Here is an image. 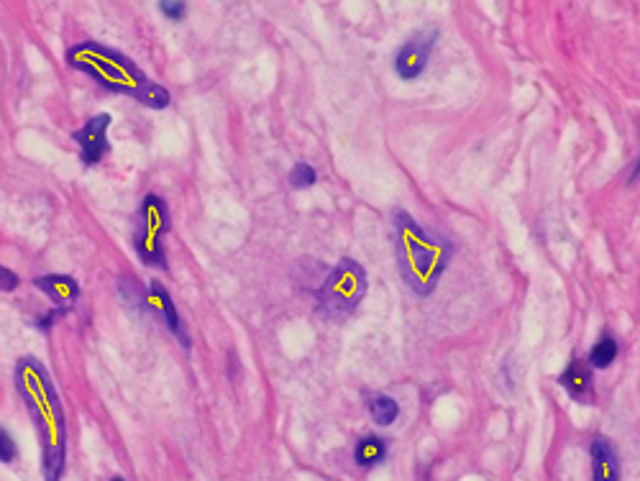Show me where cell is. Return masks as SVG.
I'll return each mask as SVG.
<instances>
[{"mask_svg": "<svg viewBox=\"0 0 640 481\" xmlns=\"http://www.w3.org/2000/svg\"><path fill=\"white\" fill-rule=\"evenodd\" d=\"M395 233L397 264H400L402 279L415 295L428 297L441 282L454 246L443 236H433L425 231L405 210L395 213Z\"/></svg>", "mask_w": 640, "mask_h": 481, "instance_id": "obj_3", "label": "cell"}, {"mask_svg": "<svg viewBox=\"0 0 640 481\" xmlns=\"http://www.w3.org/2000/svg\"><path fill=\"white\" fill-rule=\"evenodd\" d=\"M16 456H18L16 441H13L11 433L0 425V461H3V464H13Z\"/></svg>", "mask_w": 640, "mask_h": 481, "instance_id": "obj_16", "label": "cell"}, {"mask_svg": "<svg viewBox=\"0 0 640 481\" xmlns=\"http://www.w3.org/2000/svg\"><path fill=\"white\" fill-rule=\"evenodd\" d=\"M139 305H141V308H146V310H152V313H157L159 318L164 320V325H167L169 331L175 333L177 341H180L185 348L190 346V338H187L185 325H182L180 313H177L175 300H172L169 290L164 287L162 282H159V279L149 282V290H146L144 295H141Z\"/></svg>", "mask_w": 640, "mask_h": 481, "instance_id": "obj_8", "label": "cell"}, {"mask_svg": "<svg viewBox=\"0 0 640 481\" xmlns=\"http://www.w3.org/2000/svg\"><path fill=\"white\" fill-rule=\"evenodd\" d=\"M111 481H126V479H123V476H113Z\"/></svg>", "mask_w": 640, "mask_h": 481, "instance_id": "obj_20", "label": "cell"}, {"mask_svg": "<svg viewBox=\"0 0 640 481\" xmlns=\"http://www.w3.org/2000/svg\"><path fill=\"white\" fill-rule=\"evenodd\" d=\"M436 31H418L410 41H405L395 57V72L402 80H418L431 62L433 44H436Z\"/></svg>", "mask_w": 640, "mask_h": 481, "instance_id": "obj_6", "label": "cell"}, {"mask_svg": "<svg viewBox=\"0 0 640 481\" xmlns=\"http://www.w3.org/2000/svg\"><path fill=\"white\" fill-rule=\"evenodd\" d=\"M67 64L72 70L88 75L105 93L128 95L152 111H164L172 103L167 87L149 80L134 59L98 41H82L67 49Z\"/></svg>", "mask_w": 640, "mask_h": 481, "instance_id": "obj_2", "label": "cell"}, {"mask_svg": "<svg viewBox=\"0 0 640 481\" xmlns=\"http://www.w3.org/2000/svg\"><path fill=\"white\" fill-rule=\"evenodd\" d=\"M111 113H98V116L88 118L85 126L75 131V141L80 146V159L85 167H95L103 162V157L111 151L108 144V128H111Z\"/></svg>", "mask_w": 640, "mask_h": 481, "instance_id": "obj_7", "label": "cell"}, {"mask_svg": "<svg viewBox=\"0 0 640 481\" xmlns=\"http://www.w3.org/2000/svg\"><path fill=\"white\" fill-rule=\"evenodd\" d=\"M159 11H162L167 18H172V21H180V18H185L187 6L185 3H172V0H164V3H159Z\"/></svg>", "mask_w": 640, "mask_h": 481, "instance_id": "obj_17", "label": "cell"}, {"mask_svg": "<svg viewBox=\"0 0 640 481\" xmlns=\"http://www.w3.org/2000/svg\"><path fill=\"white\" fill-rule=\"evenodd\" d=\"M287 182H290L292 190H308V187H313L318 182V172H315L313 164L297 162L290 169V174H287Z\"/></svg>", "mask_w": 640, "mask_h": 481, "instance_id": "obj_15", "label": "cell"}, {"mask_svg": "<svg viewBox=\"0 0 640 481\" xmlns=\"http://www.w3.org/2000/svg\"><path fill=\"white\" fill-rule=\"evenodd\" d=\"M369 412L377 425H392L400 418V405L390 395H372L369 397Z\"/></svg>", "mask_w": 640, "mask_h": 481, "instance_id": "obj_13", "label": "cell"}, {"mask_svg": "<svg viewBox=\"0 0 640 481\" xmlns=\"http://www.w3.org/2000/svg\"><path fill=\"white\" fill-rule=\"evenodd\" d=\"M559 384L566 389V395L576 402H587L592 397V371L579 359H574L561 371Z\"/></svg>", "mask_w": 640, "mask_h": 481, "instance_id": "obj_11", "label": "cell"}, {"mask_svg": "<svg viewBox=\"0 0 640 481\" xmlns=\"http://www.w3.org/2000/svg\"><path fill=\"white\" fill-rule=\"evenodd\" d=\"M589 453H592V481H620L617 451L607 438L597 435L589 446Z\"/></svg>", "mask_w": 640, "mask_h": 481, "instance_id": "obj_10", "label": "cell"}, {"mask_svg": "<svg viewBox=\"0 0 640 481\" xmlns=\"http://www.w3.org/2000/svg\"><path fill=\"white\" fill-rule=\"evenodd\" d=\"M369 287V279L364 267L354 259H341L331 274L323 279L318 290V305L320 310H326L328 315H344L359 308V302L364 300Z\"/></svg>", "mask_w": 640, "mask_h": 481, "instance_id": "obj_5", "label": "cell"}, {"mask_svg": "<svg viewBox=\"0 0 640 481\" xmlns=\"http://www.w3.org/2000/svg\"><path fill=\"white\" fill-rule=\"evenodd\" d=\"M13 382L39 435L41 474L47 481H62L67 466V420L47 366L34 356H24L18 359Z\"/></svg>", "mask_w": 640, "mask_h": 481, "instance_id": "obj_1", "label": "cell"}, {"mask_svg": "<svg viewBox=\"0 0 640 481\" xmlns=\"http://www.w3.org/2000/svg\"><path fill=\"white\" fill-rule=\"evenodd\" d=\"M18 287V277L8 267L0 264V292H13Z\"/></svg>", "mask_w": 640, "mask_h": 481, "instance_id": "obj_18", "label": "cell"}, {"mask_svg": "<svg viewBox=\"0 0 640 481\" xmlns=\"http://www.w3.org/2000/svg\"><path fill=\"white\" fill-rule=\"evenodd\" d=\"M617 354H620V346H617L615 338L602 336L600 341L592 346L587 361H589V366H594V369H607V366H610L612 361L617 359Z\"/></svg>", "mask_w": 640, "mask_h": 481, "instance_id": "obj_14", "label": "cell"}, {"mask_svg": "<svg viewBox=\"0 0 640 481\" xmlns=\"http://www.w3.org/2000/svg\"><path fill=\"white\" fill-rule=\"evenodd\" d=\"M59 315H64V313L52 310V313H47V315H39V318H36V328H41V331H49V328H52V325L59 320Z\"/></svg>", "mask_w": 640, "mask_h": 481, "instance_id": "obj_19", "label": "cell"}, {"mask_svg": "<svg viewBox=\"0 0 640 481\" xmlns=\"http://www.w3.org/2000/svg\"><path fill=\"white\" fill-rule=\"evenodd\" d=\"M34 287L52 300L54 310L59 313H67L80 300V282L70 274H41L34 277Z\"/></svg>", "mask_w": 640, "mask_h": 481, "instance_id": "obj_9", "label": "cell"}, {"mask_svg": "<svg viewBox=\"0 0 640 481\" xmlns=\"http://www.w3.org/2000/svg\"><path fill=\"white\" fill-rule=\"evenodd\" d=\"M354 458L361 469H374V466H379L387 458V441H384L382 435H364L356 443Z\"/></svg>", "mask_w": 640, "mask_h": 481, "instance_id": "obj_12", "label": "cell"}, {"mask_svg": "<svg viewBox=\"0 0 640 481\" xmlns=\"http://www.w3.org/2000/svg\"><path fill=\"white\" fill-rule=\"evenodd\" d=\"M172 228L169 221V205L162 195L149 192L139 205V223L134 231V249L146 267L167 272V251H164V236Z\"/></svg>", "mask_w": 640, "mask_h": 481, "instance_id": "obj_4", "label": "cell"}]
</instances>
